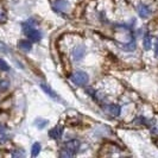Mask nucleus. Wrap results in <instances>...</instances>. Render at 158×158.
I'll return each instance as SVG.
<instances>
[{
  "mask_svg": "<svg viewBox=\"0 0 158 158\" xmlns=\"http://www.w3.org/2000/svg\"><path fill=\"white\" fill-rule=\"evenodd\" d=\"M33 22H35L33 19H29L27 22L22 24V27H23V31L25 32V35L27 36L29 40L32 42H40L42 40V33L37 29H35V26L32 25Z\"/></svg>",
  "mask_w": 158,
  "mask_h": 158,
  "instance_id": "obj_1",
  "label": "nucleus"
},
{
  "mask_svg": "<svg viewBox=\"0 0 158 158\" xmlns=\"http://www.w3.org/2000/svg\"><path fill=\"white\" fill-rule=\"evenodd\" d=\"M89 81V77H88L87 73L85 71H75L73 75H71V82L79 87H82V86H86Z\"/></svg>",
  "mask_w": 158,
  "mask_h": 158,
  "instance_id": "obj_2",
  "label": "nucleus"
},
{
  "mask_svg": "<svg viewBox=\"0 0 158 158\" xmlns=\"http://www.w3.org/2000/svg\"><path fill=\"white\" fill-rule=\"evenodd\" d=\"M103 111L106 112L108 115L111 117H119L120 113H121V107L119 105H114V103H111V105H105L102 106Z\"/></svg>",
  "mask_w": 158,
  "mask_h": 158,
  "instance_id": "obj_3",
  "label": "nucleus"
},
{
  "mask_svg": "<svg viewBox=\"0 0 158 158\" xmlns=\"http://www.w3.org/2000/svg\"><path fill=\"white\" fill-rule=\"evenodd\" d=\"M85 52H86V48L85 45H77V47H75L73 49V51H71V56H73V60L74 61H81L82 58H83V56H85Z\"/></svg>",
  "mask_w": 158,
  "mask_h": 158,
  "instance_id": "obj_4",
  "label": "nucleus"
},
{
  "mask_svg": "<svg viewBox=\"0 0 158 158\" xmlns=\"http://www.w3.org/2000/svg\"><path fill=\"white\" fill-rule=\"evenodd\" d=\"M62 135H63V127L61 126H56L49 131V137L51 139H61Z\"/></svg>",
  "mask_w": 158,
  "mask_h": 158,
  "instance_id": "obj_5",
  "label": "nucleus"
},
{
  "mask_svg": "<svg viewBox=\"0 0 158 158\" xmlns=\"http://www.w3.org/2000/svg\"><path fill=\"white\" fill-rule=\"evenodd\" d=\"M119 47L121 48L123 50H125V51H133V50H135L137 44H135V37L132 36L131 40H130V42H127V43H120V44H119Z\"/></svg>",
  "mask_w": 158,
  "mask_h": 158,
  "instance_id": "obj_6",
  "label": "nucleus"
},
{
  "mask_svg": "<svg viewBox=\"0 0 158 158\" xmlns=\"http://www.w3.org/2000/svg\"><path fill=\"white\" fill-rule=\"evenodd\" d=\"M80 148V142L79 140H70V142H67L64 145V149L69 150L70 152H73L74 155L76 153V151L79 150Z\"/></svg>",
  "mask_w": 158,
  "mask_h": 158,
  "instance_id": "obj_7",
  "label": "nucleus"
},
{
  "mask_svg": "<svg viewBox=\"0 0 158 158\" xmlns=\"http://www.w3.org/2000/svg\"><path fill=\"white\" fill-rule=\"evenodd\" d=\"M69 7V2L67 0H57L54 2L55 11H67Z\"/></svg>",
  "mask_w": 158,
  "mask_h": 158,
  "instance_id": "obj_8",
  "label": "nucleus"
},
{
  "mask_svg": "<svg viewBox=\"0 0 158 158\" xmlns=\"http://www.w3.org/2000/svg\"><path fill=\"white\" fill-rule=\"evenodd\" d=\"M151 13L150 8L148 7L146 5H144V4H140L139 6H138V15L142 17V18H146V17H149V15Z\"/></svg>",
  "mask_w": 158,
  "mask_h": 158,
  "instance_id": "obj_9",
  "label": "nucleus"
},
{
  "mask_svg": "<svg viewBox=\"0 0 158 158\" xmlns=\"http://www.w3.org/2000/svg\"><path fill=\"white\" fill-rule=\"evenodd\" d=\"M40 88H42V89H43V90H44V92H45V93H47V94L49 95L50 98H52V99H56V100H58V101H61V99H60V96H58V95L56 94V93H55V92H54V90H52V89H51V88H50V87H48L47 85H43V83H42V85H40Z\"/></svg>",
  "mask_w": 158,
  "mask_h": 158,
  "instance_id": "obj_10",
  "label": "nucleus"
},
{
  "mask_svg": "<svg viewBox=\"0 0 158 158\" xmlns=\"http://www.w3.org/2000/svg\"><path fill=\"white\" fill-rule=\"evenodd\" d=\"M18 47H19V49H22L23 51H30L32 49V44H31V42L23 40H19Z\"/></svg>",
  "mask_w": 158,
  "mask_h": 158,
  "instance_id": "obj_11",
  "label": "nucleus"
},
{
  "mask_svg": "<svg viewBox=\"0 0 158 158\" xmlns=\"http://www.w3.org/2000/svg\"><path fill=\"white\" fill-rule=\"evenodd\" d=\"M143 45L145 50H149L151 48V35L150 33H145L144 36V40H143Z\"/></svg>",
  "mask_w": 158,
  "mask_h": 158,
  "instance_id": "obj_12",
  "label": "nucleus"
},
{
  "mask_svg": "<svg viewBox=\"0 0 158 158\" xmlns=\"http://www.w3.org/2000/svg\"><path fill=\"white\" fill-rule=\"evenodd\" d=\"M40 152V143H35L32 145V149H31V156L32 157H36L38 156V153Z\"/></svg>",
  "mask_w": 158,
  "mask_h": 158,
  "instance_id": "obj_13",
  "label": "nucleus"
},
{
  "mask_svg": "<svg viewBox=\"0 0 158 158\" xmlns=\"http://www.w3.org/2000/svg\"><path fill=\"white\" fill-rule=\"evenodd\" d=\"M35 124H36V126L38 127V128H43L44 126H47V125H48V120H43V119H37Z\"/></svg>",
  "mask_w": 158,
  "mask_h": 158,
  "instance_id": "obj_14",
  "label": "nucleus"
},
{
  "mask_svg": "<svg viewBox=\"0 0 158 158\" xmlns=\"http://www.w3.org/2000/svg\"><path fill=\"white\" fill-rule=\"evenodd\" d=\"M60 156H61V157H73L74 153L70 152L69 150H67V149H63V150L60 152Z\"/></svg>",
  "mask_w": 158,
  "mask_h": 158,
  "instance_id": "obj_15",
  "label": "nucleus"
},
{
  "mask_svg": "<svg viewBox=\"0 0 158 158\" xmlns=\"http://www.w3.org/2000/svg\"><path fill=\"white\" fill-rule=\"evenodd\" d=\"M0 69H1V70H4V71L10 70V67H8V64L6 63L4 60H1V58H0Z\"/></svg>",
  "mask_w": 158,
  "mask_h": 158,
  "instance_id": "obj_16",
  "label": "nucleus"
},
{
  "mask_svg": "<svg viewBox=\"0 0 158 158\" xmlns=\"http://www.w3.org/2000/svg\"><path fill=\"white\" fill-rule=\"evenodd\" d=\"M7 87H8L7 81H1V82H0V88H1V89H6Z\"/></svg>",
  "mask_w": 158,
  "mask_h": 158,
  "instance_id": "obj_17",
  "label": "nucleus"
},
{
  "mask_svg": "<svg viewBox=\"0 0 158 158\" xmlns=\"http://www.w3.org/2000/svg\"><path fill=\"white\" fill-rule=\"evenodd\" d=\"M6 19V16H5V13L2 12V11H0V22H4Z\"/></svg>",
  "mask_w": 158,
  "mask_h": 158,
  "instance_id": "obj_18",
  "label": "nucleus"
},
{
  "mask_svg": "<svg viewBox=\"0 0 158 158\" xmlns=\"http://www.w3.org/2000/svg\"><path fill=\"white\" fill-rule=\"evenodd\" d=\"M0 50H1V51H7L8 49H7V47H6L5 44H2V43H0Z\"/></svg>",
  "mask_w": 158,
  "mask_h": 158,
  "instance_id": "obj_19",
  "label": "nucleus"
},
{
  "mask_svg": "<svg viewBox=\"0 0 158 158\" xmlns=\"http://www.w3.org/2000/svg\"><path fill=\"white\" fill-rule=\"evenodd\" d=\"M12 155H13V156H24V152L23 151H19V152H16V151H15V152H12Z\"/></svg>",
  "mask_w": 158,
  "mask_h": 158,
  "instance_id": "obj_20",
  "label": "nucleus"
},
{
  "mask_svg": "<svg viewBox=\"0 0 158 158\" xmlns=\"http://www.w3.org/2000/svg\"><path fill=\"white\" fill-rule=\"evenodd\" d=\"M156 55L158 56V43L156 44Z\"/></svg>",
  "mask_w": 158,
  "mask_h": 158,
  "instance_id": "obj_21",
  "label": "nucleus"
}]
</instances>
